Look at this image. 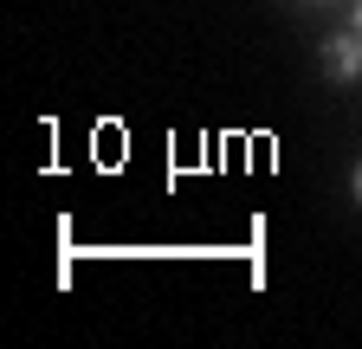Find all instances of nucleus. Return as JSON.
<instances>
[{
	"label": "nucleus",
	"instance_id": "nucleus-1",
	"mask_svg": "<svg viewBox=\"0 0 362 349\" xmlns=\"http://www.w3.org/2000/svg\"><path fill=\"white\" fill-rule=\"evenodd\" d=\"M324 71H330L337 84H356V78H362V32H356V26L324 39Z\"/></svg>",
	"mask_w": 362,
	"mask_h": 349
},
{
	"label": "nucleus",
	"instance_id": "nucleus-2",
	"mask_svg": "<svg viewBox=\"0 0 362 349\" xmlns=\"http://www.w3.org/2000/svg\"><path fill=\"white\" fill-rule=\"evenodd\" d=\"M356 32H362V0H356Z\"/></svg>",
	"mask_w": 362,
	"mask_h": 349
},
{
	"label": "nucleus",
	"instance_id": "nucleus-3",
	"mask_svg": "<svg viewBox=\"0 0 362 349\" xmlns=\"http://www.w3.org/2000/svg\"><path fill=\"white\" fill-rule=\"evenodd\" d=\"M356 201H362V168H356Z\"/></svg>",
	"mask_w": 362,
	"mask_h": 349
}]
</instances>
